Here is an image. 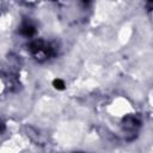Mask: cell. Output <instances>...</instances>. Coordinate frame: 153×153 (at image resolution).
Wrapping results in <instances>:
<instances>
[{"mask_svg":"<svg viewBox=\"0 0 153 153\" xmlns=\"http://www.w3.org/2000/svg\"><path fill=\"white\" fill-rule=\"evenodd\" d=\"M53 86L56 88V90H63L65 88V81L61 80V79H55L53 81Z\"/></svg>","mask_w":153,"mask_h":153,"instance_id":"obj_2","label":"cell"},{"mask_svg":"<svg viewBox=\"0 0 153 153\" xmlns=\"http://www.w3.org/2000/svg\"><path fill=\"white\" fill-rule=\"evenodd\" d=\"M82 1H84L85 4H87V2H90V0H82Z\"/></svg>","mask_w":153,"mask_h":153,"instance_id":"obj_3","label":"cell"},{"mask_svg":"<svg viewBox=\"0 0 153 153\" xmlns=\"http://www.w3.org/2000/svg\"><path fill=\"white\" fill-rule=\"evenodd\" d=\"M20 32H22L23 35H25V36H32V35L36 32V30H35V27H33L32 25H25V26L22 27Z\"/></svg>","mask_w":153,"mask_h":153,"instance_id":"obj_1","label":"cell"}]
</instances>
